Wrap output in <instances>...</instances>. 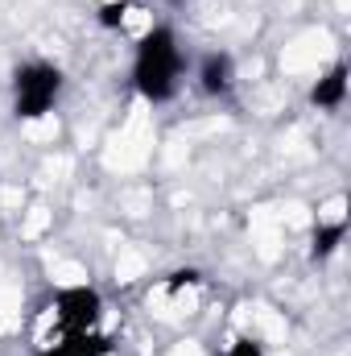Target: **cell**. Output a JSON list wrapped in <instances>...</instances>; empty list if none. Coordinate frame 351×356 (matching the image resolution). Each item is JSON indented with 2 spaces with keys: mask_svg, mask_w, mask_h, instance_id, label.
<instances>
[{
  "mask_svg": "<svg viewBox=\"0 0 351 356\" xmlns=\"http://www.w3.org/2000/svg\"><path fill=\"white\" fill-rule=\"evenodd\" d=\"M228 356H264V348L252 340V336H240V340L228 348Z\"/></svg>",
  "mask_w": 351,
  "mask_h": 356,
  "instance_id": "9c48e42d",
  "label": "cell"
},
{
  "mask_svg": "<svg viewBox=\"0 0 351 356\" xmlns=\"http://www.w3.org/2000/svg\"><path fill=\"white\" fill-rule=\"evenodd\" d=\"M108 348L112 344L103 336H95V332H71L58 344H50L42 356H108Z\"/></svg>",
  "mask_w": 351,
  "mask_h": 356,
  "instance_id": "8992f818",
  "label": "cell"
},
{
  "mask_svg": "<svg viewBox=\"0 0 351 356\" xmlns=\"http://www.w3.org/2000/svg\"><path fill=\"white\" fill-rule=\"evenodd\" d=\"M62 83L67 79H62V71L54 63L17 67V75H12V112H17V120H42L58 104Z\"/></svg>",
  "mask_w": 351,
  "mask_h": 356,
  "instance_id": "7a4b0ae2",
  "label": "cell"
},
{
  "mask_svg": "<svg viewBox=\"0 0 351 356\" xmlns=\"http://www.w3.org/2000/svg\"><path fill=\"white\" fill-rule=\"evenodd\" d=\"M128 13H137L132 0H103L99 13H95V21H99L103 29H124V25H128Z\"/></svg>",
  "mask_w": 351,
  "mask_h": 356,
  "instance_id": "ba28073f",
  "label": "cell"
},
{
  "mask_svg": "<svg viewBox=\"0 0 351 356\" xmlns=\"http://www.w3.org/2000/svg\"><path fill=\"white\" fill-rule=\"evenodd\" d=\"M343 99H348V67L339 63V67H331L314 88H310V104L314 108H343Z\"/></svg>",
  "mask_w": 351,
  "mask_h": 356,
  "instance_id": "5b68a950",
  "label": "cell"
},
{
  "mask_svg": "<svg viewBox=\"0 0 351 356\" xmlns=\"http://www.w3.org/2000/svg\"><path fill=\"white\" fill-rule=\"evenodd\" d=\"M182 75V54H178V38L170 25H149L137 42V58H132V88L141 91L149 104H166L178 91Z\"/></svg>",
  "mask_w": 351,
  "mask_h": 356,
  "instance_id": "6da1fadb",
  "label": "cell"
},
{
  "mask_svg": "<svg viewBox=\"0 0 351 356\" xmlns=\"http://www.w3.org/2000/svg\"><path fill=\"white\" fill-rule=\"evenodd\" d=\"M348 236V220H335V224H318L314 232V257H331L339 249V241Z\"/></svg>",
  "mask_w": 351,
  "mask_h": 356,
  "instance_id": "52a82bcc",
  "label": "cell"
},
{
  "mask_svg": "<svg viewBox=\"0 0 351 356\" xmlns=\"http://www.w3.org/2000/svg\"><path fill=\"white\" fill-rule=\"evenodd\" d=\"M236 83V63L232 54H207L203 67H198V88L207 95H228Z\"/></svg>",
  "mask_w": 351,
  "mask_h": 356,
  "instance_id": "277c9868",
  "label": "cell"
},
{
  "mask_svg": "<svg viewBox=\"0 0 351 356\" xmlns=\"http://www.w3.org/2000/svg\"><path fill=\"white\" fill-rule=\"evenodd\" d=\"M54 319L62 327V336L71 332H95L103 319V294L95 286H67L54 298Z\"/></svg>",
  "mask_w": 351,
  "mask_h": 356,
  "instance_id": "3957f363",
  "label": "cell"
}]
</instances>
